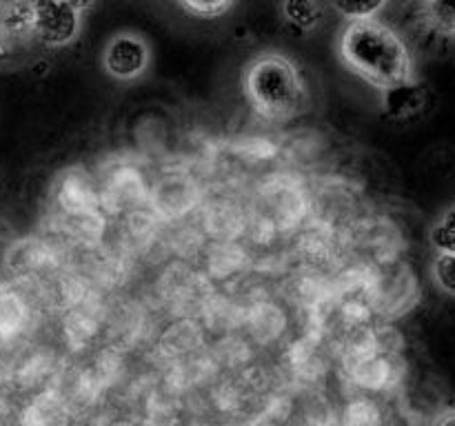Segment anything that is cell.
<instances>
[{
  "instance_id": "4fadbf2b",
  "label": "cell",
  "mask_w": 455,
  "mask_h": 426,
  "mask_svg": "<svg viewBox=\"0 0 455 426\" xmlns=\"http://www.w3.org/2000/svg\"><path fill=\"white\" fill-rule=\"evenodd\" d=\"M431 426H455V406L440 411L438 415L434 417V422H431Z\"/></svg>"
},
{
  "instance_id": "9c48e42d",
  "label": "cell",
  "mask_w": 455,
  "mask_h": 426,
  "mask_svg": "<svg viewBox=\"0 0 455 426\" xmlns=\"http://www.w3.org/2000/svg\"><path fill=\"white\" fill-rule=\"evenodd\" d=\"M389 0H331L333 9L347 20H369L376 18Z\"/></svg>"
},
{
  "instance_id": "6da1fadb",
  "label": "cell",
  "mask_w": 455,
  "mask_h": 426,
  "mask_svg": "<svg viewBox=\"0 0 455 426\" xmlns=\"http://www.w3.org/2000/svg\"><path fill=\"white\" fill-rule=\"evenodd\" d=\"M338 49L342 62L378 89L413 78V58L407 43L378 18L347 22Z\"/></svg>"
},
{
  "instance_id": "30bf717a",
  "label": "cell",
  "mask_w": 455,
  "mask_h": 426,
  "mask_svg": "<svg viewBox=\"0 0 455 426\" xmlns=\"http://www.w3.org/2000/svg\"><path fill=\"white\" fill-rule=\"evenodd\" d=\"M431 278L440 291L455 297V256L435 253L434 262H431Z\"/></svg>"
},
{
  "instance_id": "5bb4252c",
  "label": "cell",
  "mask_w": 455,
  "mask_h": 426,
  "mask_svg": "<svg viewBox=\"0 0 455 426\" xmlns=\"http://www.w3.org/2000/svg\"><path fill=\"white\" fill-rule=\"evenodd\" d=\"M67 3L74 4V7L78 9L80 13H84V12H89V9L93 7V3H96V0H67Z\"/></svg>"
},
{
  "instance_id": "7a4b0ae2",
  "label": "cell",
  "mask_w": 455,
  "mask_h": 426,
  "mask_svg": "<svg viewBox=\"0 0 455 426\" xmlns=\"http://www.w3.org/2000/svg\"><path fill=\"white\" fill-rule=\"evenodd\" d=\"M244 93L267 120H289L307 106V87L300 69L283 53H260L244 69Z\"/></svg>"
},
{
  "instance_id": "8992f818",
  "label": "cell",
  "mask_w": 455,
  "mask_h": 426,
  "mask_svg": "<svg viewBox=\"0 0 455 426\" xmlns=\"http://www.w3.org/2000/svg\"><path fill=\"white\" fill-rule=\"evenodd\" d=\"M420 16L431 34L443 38L455 36V0H420Z\"/></svg>"
},
{
  "instance_id": "7c38bea8",
  "label": "cell",
  "mask_w": 455,
  "mask_h": 426,
  "mask_svg": "<svg viewBox=\"0 0 455 426\" xmlns=\"http://www.w3.org/2000/svg\"><path fill=\"white\" fill-rule=\"evenodd\" d=\"M235 0H180L182 7L200 18H218L234 7Z\"/></svg>"
},
{
  "instance_id": "ba28073f",
  "label": "cell",
  "mask_w": 455,
  "mask_h": 426,
  "mask_svg": "<svg viewBox=\"0 0 455 426\" xmlns=\"http://www.w3.org/2000/svg\"><path fill=\"white\" fill-rule=\"evenodd\" d=\"M429 242L435 253L455 256V207L444 209L429 229Z\"/></svg>"
},
{
  "instance_id": "52a82bcc",
  "label": "cell",
  "mask_w": 455,
  "mask_h": 426,
  "mask_svg": "<svg viewBox=\"0 0 455 426\" xmlns=\"http://www.w3.org/2000/svg\"><path fill=\"white\" fill-rule=\"evenodd\" d=\"M280 12H283L284 22L296 31H311L318 27L323 18V7L318 0H283Z\"/></svg>"
},
{
  "instance_id": "5b68a950",
  "label": "cell",
  "mask_w": 455,
  "mask_h": 426,
  "mask_svg": "<svg viewBox=\"0 0 455 426\" xmlns=\"http://www.w3.org/2000/svg\"><path fill=\"white\" fill-rule=\"evenodd\" d=\"M427 105L425 84L416 78H409L394 87L382 89V106L391 120H409L420 114Z\"/></svg>"
},
{
  "instance_id": "3957f363",
  "label": "cell",
  "mask_w": 455,
  "mask_h": 426,
  "mask_svg": "<svg viewBox=\"0 0 455 426\" xmlns=\"http://www.w3.org/2000/svg\"><path fill=\"white\" fill-rule=\"evenodd\" d=\"M83 27V13L67 0H31V34L47 47H67Z\"/></svg>"
},
{
  "instance_id": "277c9868",
  "label": "cell",
  "mask_w": 455,
  "mask_h": 426,
  "mask_svg": "<svg viewBox=\"0 0 455 426\" xmlns=\"http://www.w3.org/2000/svg\"><path fill=\"white\" fill-rule=\"evenodd\" d=\"M151 65V47L136 31H118L102 51V69L109 78L132 83L140 78Z\"/></svg>"
},
{
  "instance_id": "8fae6325",
  "label": "cell",
  "mask_w": 455,
  "mask_h": 426,
  "mask_svg": "<svg viewBox=\"0 0 455 426\" xmlns=\"http://www.w3.org/2000/svg\"><path fill=\"white\" fill-rule=\"evenodd\" d=\"M3 25L12 34H25L31 31V0H13L4 7Z\"/></svg>"
}]
</instances>
